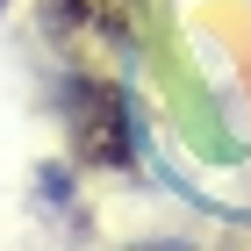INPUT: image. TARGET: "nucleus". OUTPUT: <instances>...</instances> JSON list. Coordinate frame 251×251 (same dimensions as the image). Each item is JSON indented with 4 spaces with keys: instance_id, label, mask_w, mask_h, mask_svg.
Instances as JSON below:
<instances>
[{
    "instance_id": "nucleus-1",
    "label": "nucleus",
    "mask_w": 251,
    "mask_h": 251,
    "mask_svg": "<svg viewBox=\"0 0 251 251\" xmlns=\"http://www.w3.org/2000/svg\"><path fill=\"white\" fill-rule=\"evenodd\" d=\"M65 136H72L79 165H136L129 100L108 79H65Z\"/></svg>"
},
{
    "instance_id": "nucleus-2",
    "label": "nucleus",
    "mask_w": 251,
    "mask_h": 251,
    "mask_svg": "<svg viewBox=\"0 0 251 251\" xmlns=\"http://www.w3.org/2000/svg\"><path fill=\"white\" fill-rule=\"evenodd\" d=\"M50 15L79 36H108V43H144L158 29V0H50Z\"/></svg>"
}]
</instances>
